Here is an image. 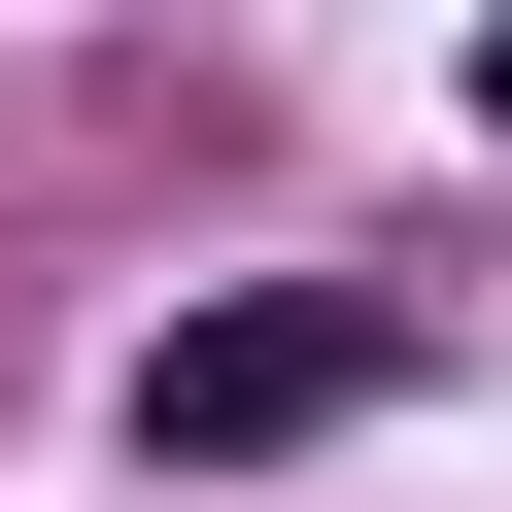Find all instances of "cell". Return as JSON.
I'll use <instances>...</instances> for the list:
<instances>
[{
  "mask_svg": "<svg viewBox=\"0 0 512 512\" xmlns=\"http://www.w3.org/2000/svg\"><path fill=\"white\" fill-rule=\"evenodd\" d=\"M376 376H410L376 308H171V342H137V444H171V478H239V444H342Z\"/></svg>",
  "mask_w": 512,
  "mask_h": 512,
  "instance_id": "6da1fadb",
  "label": "cell"
},
{
  "mask_svg": "<svg viewBox=\"0 0 512 512\" xmlns=\"http://www.w3.org/2000/svg\"><path fill=\"white\" fill-rule=\"evenodd\" d=\"M478 103H512V35H478Z\"/></svg>",
  "mask_w": 512,
  "mask_h": 512,
  "instance_id": "7a4b0ae2",
  "label": "cell"
}]
</instances>
